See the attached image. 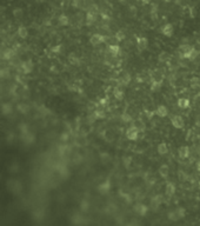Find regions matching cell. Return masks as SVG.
<instances>
[{
  "label": "cell",
  "mask_w": 200,
  "mask_h": 226,
  "mask_svg": "<svg viewBox=\"0 0 200 226\" xmlns=\"http://www.w3.org/2000/svg\"><path fill=\"white\" fill-rule=\"evenodd\" d=\"M163 32H164V34H166V35H171L172 32H173L172 25H166V26H165V28L163 29Z\"/></svg>",
  "instance_id": "7402d4cb"
},
{
  "label": "cell",
  "mask_w": 200,
  "mask_h": 226,
  "mask_svg": "<svg viewBox=\"0 0 200 226\" xmlns=\"http://www.w3.org/2000/svg\"><path fill=\"white\" fill-rule=\"evenodd\" d=\"M110 49V53H111L113 56H117V54L119 53V51H120V49H119L118 45H112V46H110V49Z\"/></svg>",
  "instance_id": "d6986e66"
},
{
  "label": "cell",
  "mask_w": 200,
  "mask_h": 226,
  "mask_svg": "<svg viewBox=\"0 0 200 226\" xmlns=\"http://www.w3.org/2000/svg\"><path fill=\"white\" fill-rule=\"evenodd\" d=\"M12 112V107L8 105V104H4L2 105V113L4 114H8V113Z\"/></svg>",
  "instance_id": "603a6c76"
},
{
  "label": "cell",
  "mask_w": 200,
  "mask_h": 226,
  "mask_svg": "<svg viewBox=\"0 0 200 226\" xmlns=\"http://www.w3.org/2000/svg\"><path fill=\"white\" fill-rule=\"evenodd\" d=\"M199 189H200V183H199Z\"/></svg>",
  "instance_id": "d590c367"
},
{
  "label": "cell",
  "mask_w": 200,
  "mask_h": 226,
  "mask_svg": "<svg viewBox=\"0 0 200 226\" xmlns=\"http://www.w3.org/2000/svg\"><path fill=\"white\" fill-rule=\"evenodd\" d=\"M12 56H13V52H12V51H7V52H6V53H5V58H6V59H10V58H12Z\"/></svg>",
  "instance_id": "83f0119b"
},
{
  "label": "cell",
  "mask_w": 200,
  "mask_h": 226,
  "mask_svg": "<svg viewBox=\"0 0 200 226\" xmlns=\"http://www.w3.org/2000/svg\"><path fill=\"white\" fill-rule=\"evenodd\" d=\"M197 125H198V126H200V119L199 120L197 119Z\"/></svg>",
  "instance_id": "e575fe53"
},
{
  "label": "cell",
  "mask_w": 200,
  "mask_h": 226,
  "mask_svg": "<svg viewBox=\"0 0 200 226\" xmlns=\"http://www.w3.org/2000/svg\"><path fill=\"white\" fill-rule=\"evenodd\" d=\"M129 81H131V76L129 74H124L122 77H120V79H119V83L121 85H129Z\"/></svg>",
  "instance_id": "e0dca14e"
},
{
  "label": "cell",
  "mask_w": 200,
  "mask_h": 226,
  "mask_svg": "<svg viewBox=\"0 0 200 226\" xmlns=\"http://www.w3.org/2000/svg\"><path fill=\"white\" fill-rule=\"evenodd\" d=\"M166 56H167L166 53H163V54H161V58H159V59H160V60H166Z\"/></svg>",
  "instance_id": "4dcf8cb0"
},
{
  "label": "cell",
  "mask_w": 200,
  "mask_h": 226,
  "mask_svg": "<svg viewBox=\"0 0 200 226\" xmlns=\"http://www.w3.org/2000/svg\"><path fill=\"white\" fill-rule=\"evenodd\" d=\"M154 113L156 112H153V111H151V112H147V118L150 119V118H152L153 115H154Z\"/></svg>",
  "instance_id": "f546056e"
},
{
  "label": "cell",
  "mask_w": 200,
  "mask_h": 226,
  "mask_svg": "<svg viewBox=\"0 0 200 226\" xmlns=\"http://www.w3.org/2000/svg\"><path fill=\"white\" fill-rule=\"evenodd\" d=\"M137 210L140 212V213H141V212L144 213V212L146 211V207H145L144 205H138V208H137Z\"/></svg>",
  "instance_id": "4316f807"
},
{
  "label": "cell",
  "mask_w": 200,
  "mask_h": 226,
  "mask_svg": "<svg viewBox=\"0 0 200 226\" xmlns=\"http://www.w3.org/2000/svg\"><path fill=\"white\" fill-rule=\"evenodd\" d=\"M33 63L31 61V60H27V61H24V63L21 64V70L22 72L25 73V74H29V73H31L32 71H33Z\"/></svg>",
  "instance_id": "3957f363"
},
{
  "label": "cell",
  "mask_w": 200,
  "mask_h": 226,
  "mask_svg": "<svg viewBox=\"0 0 200 226\" xmlns=\"http://www.w3.org/2000/svg\"><path fill=\"white\" fill-rule=\"evenodd\" d=\"M117 39L120 41V40H122L124 39V34H122L121 32H119V33H117Z\"/></svg>",
  "instance_id": "f1b7e54d"
},
{
  "label": "cell",
  "mask_w": 200,
  "mask_h": 226,
  "mask_svg": "<svg viewBox=\"0 0 200 226\" xmlns=\"http://www.w3.org/2000/svg\"><path fill=\"white\" fill-rule=\"evenodd\" d=\"M18 110L25 114V113L29 112V106L26 105V104H19V105H18Z\"/></svg>",
  "instance_id": "44dd1931"
},
{
  "label": "cell",
  "mask_w": 200,
  "mask_h": 226,
  "mask_svg": "<svg viewBox=\"0 0 200 226\" xmlns=\"http://www.w3.org/2000/svg\"><path fill=\"white\" fill-rule=\"evenodd\" d=\"M147 47V40L145 38H140L138 39V49L140 51H144V49Z\"/></svg>",
  "instance_id": "2e32d148"
},
{
  "label": "cell",
  "mask_w": 200,
  "mask_h": 226,
  "mask_svg": "<svg viewBox=\"0 0 200 226\" xmlns=\"http://www.w3.org/2000/svg\"><path fill=\"white\" fill-rule=\"evenodd\" d=\"M104 41V38L101 37V35H93L92 39H91V42H92L93 45H98V44H100V42Z\"/></svg>",
  "instance_id": "ac0fdd59"
},
{
  "label": "cell",
  "mask_w": 200,
  "mask_h": 226,
  "mask_svg": "<svg viewBox=\"0 0 200 226\" xmlns=\"http://www.w3.org/2000/svg\"><path fill=\"white\" fill-rule=\"evenodd\" d=\"M99 105L101 106V107H105V106L107 105V99H100Z\"/></svg>",
  "instance_id": "484cf974"
},
{
  "label": "cell",
  "mask_w": 200,
  "mask_h": 226,
  "mask_svg": "<svg viewBox=\"0 0 200 226\" xmlns=\"http://www.w3.org/2000/svg\"><path fill=\"white\" fill-rule=\"evenodd\" d=\"M105 117H106V114L102 110H95L93 112V118L94 119H104Z\"/></svg>",
  "instance_id": "9a60e30c"
},
{
  "label": "cell",
  "mask_w": 200,
  "mask_h": 226,
  "mask_svg": "<svg viewBox=\"0 0 200 226\" xmlns=\"http://www.w3.org/2000/svg\"><path fill=\"white\" fill-rule=\"evenodd\" d=\"M197 170H198V171H200V162H197Z\"/></svg>",
  "instance_id": "836d02e7"
},
{
  "label": "cell",
  "mask_w": 200,
  "mask_h": 226,
  "mask_svg": "<svg viewBox=\"0 0 200 226\" xmlns=\"http://www.w3.org/2000/svg\"><path fill=\"white\" fill-rule=\"evenodd\" d=\"M138 135H139V128L137 126H131L127 128L126 131V137L129 140H137L138 139Z\"/></svg>",
  "instance_id": "6da1fadb"
},
{
  "label": "cell",
  "mask_w": 200,
  "mask_h": 226,
  "mask_svg": "<svg viewBox=\"0 0 200 226\" xmlns=\"http://www.w3.org/2000/svg\"><path fill=\"white\" fill-rule=\"evenodd\" d=\"M156 114H157L158 117H160V118H165L167 114H168V110H167V107L164 105H160L157 107V110L154 111Z\"/></svg>",
  "instance_id": "277c9868"
},
{
  "label": "cell",
  "mask_w": 200,
  "mask_h": 226,
  "mask_svg": "<svg viewBox=\"0 0 200 226\" xmlns=\"http://www.w3.org/2000/svg\"><path fill=\"white\" fill-rule=\"evenodd\" d=\"M131 162H132V158H129V157H126V158H124V164H125V166H126V167H129Z\"/></svg>",
  "instance_id": "d4e9b609"
},
{
  "label": "cell",
  "mask_w": 200,
  "mask_h": 226,
  "mask_svg": "<svg viewBox=\"0 0 200 226\" xmlns=\"http://www.w3.org/2000/svg\"><path fill=\"white\" fill-rule=\"evenodd\" d=\"M174 192H175V186H174V184L168 183L166 185V194H167V196H173Z\"/></svg>",
  "instance_id": "5bb4252c"
},
{
  "label": "cell",
  "mask_w": 200,
  "mask_h": 226,
  "mask_svg": "<svg viewBox=\"0 0 200 226\" xmlns=\"http://www.w3.org/2000/svg\"><path fill=\"white\" fill-rule=\"evenodd\" d=\"M158 153L160 155H165L167 152H168V146H167V144H165V142H161V144H159L158 145Z\"/></svg>",
  "instance_id": "9c48e42d"
},
{
  "label": "cell",
  "mask_w": 200,
  "mask_h": 226,
  "mask_svg": "<svg viewBox=\"0 0 200 226\" xmlns=\"http://www.w3.org/2000/svg\"><path fill=\"white\" fill-rule=\"evenodd\" d=\"M168 173H170V169L167 165H161L159 167V174L163 177V178H167L168 177Z\"/></svg>",
  "instance_id": "8fae6325"
},
{
  "label": "cell",
  "mask_w": 200,
  "mask_h": 226,
  "mask_svg": "<svg viewBox=\"0 0 200 226\" xmlns=\"http://www.w3.org/2000/svg\"><path fill=\"white\" fill-rule=\"evenodd\" d=\"M110 189H111V181H110V179L105 180L101 185H99V191L101 193H106L107 191H110Z\"/></svg>",
  "instance_id": "52a82bcc"
},
{
  "label": "cell",
  "mask_w": 200,
  "mask_h": 226,
  "mask_svg": "<svg viewBox=\"0 0 200 226\" xmlns=\"http://www.w3.org/2000/svg\"><path fill=\"white\" fill-rule=\"evenodd\" d=\"M190 86L192 87V88H199L200 87V78L198 77H193L190 79Z\"/></svg>",
  "instance_id": "7c38bea8"
},
{
  "label": "cell",
  "mask_w": 200,
  "mask_h": 226,
  "mask_svg": "<svg viewBox=\"0 0 200 226\" xmlns=\"http://www.w3.org/2000/svg\"><path fill=\"white\" fill-rule=\"evenodd\" d=\"M113 95H114V98L117 100H122L124 97H125V92L122 91L120 87H115L113 90Z\"/></svg>",
  "instance_id": "8992f818"
},
{
  "label": "cell",
  "mask_w": 200,
  "mask_h": 226,
  "mask_svg": "<svg viewBox=\"0 0 200 226\" xmlns=\"http://www.w3.org/2000/svg\"><path fill=\"white\" fill-rule=\"evenodd\" d=\"M121 120H122V123H126V124H127V123H131V121H132V117H131L127 112H125L121 114Z\"/></svg>",
  "instance_id": "ffe728a7"
},
{
  "label": "cell",
  "mask_w": 200,
  "mask_h": 226,
  "mask_svg": "<svg viewBox=\"0 0 200 226\" xmlns=\"http://www.w3.org/2000/svg\"><path fill=\"white\" fill-rule=\"evenodd\" d=\"M67 138H68V135H67V134H66V133L63 134V140H65V139L67 140Z\"/></svg>",
  "instance_id": "d6a6232c"
},
{
  "label": "cell",
  "mask_w": 200,
  "mask_h": 226,
  "mask_svg": "<svg viewBox=\"0 0 200 226\" xmlns=\"http://www.w3.org/2000/svg\"><path fill=\"white\" fill-rule=\"evenodd\" d=\"M171 123L172 125L175 127V128H183V127L185 126V121H184V118L181 117V115H174L173 118L171 119Z\"/></svg>",
  "instance_id": "7a4b0ae2"
},
{
  "label": "cell",
  "mask_w": 200,
  "mask_h": 226,
  "mask_svg": "<svg viewBox=\"0 0 200 226\" xmlns=\"http://www.w3.org/2000/svg\"><path fill=\"white\" fill-rule=\"evenodd\" d=\"M197 56H198V52L194 49H191L190 51H187V52L184 53V56H185L186 59H190V60H194Z\"/></svg>",
  "instance_id": "ba28073f"
},
{
  "label": "cell",
  "mask_w": 200,
  "mask_h": 226,
  "mask_svg": "<svg viewBox=\"0 0 200 226\" xmlns=\"http://www.w3.org/2000/svg\"><path fill=\"white\" fill-rule=\"evenodd\" d=\"M61 22H63V24H66V22H67V18H65V17H61Z\"/></svg>",
  "instance_id": "1f68e13d"
},
{
  "label": "cell",
  "mask_w": 200,
  "mask_h": 226,
  "mask_svg": "<svg viewBox=\"0 0 200 226\" xmlns=\"http://www.w3.org/2000/svg\"><path fill=\"white\" fill-rule=\"evenodd\" d=\"M161 81L160 80H153L152 81V84H151V91L153 92H157V91H160V88H161Z\"/></svg>",
  "instance_id": "4fadbf2b"
},
{
  "label": "cell",
  "mask_w": 200,
  "mask_h": 226,
  "mask_svg": "<svg viewBox=\"0 0 200 226\" xmlns=\"http://www.w3.org/2000/svg\"><path fill=\"white\" fill-rule=\"evenodd\" d=\"M199 154H200V153H199Z\"/></svg>",
  "instance_id": "8d00e7d4"
},
{
  "label": "cell",
  "mask_w": 200,
  "mask_h": 226,
  "mask_svg": "<svg viewBox=\"0 0 200 226\" xmlns=\"http://www.w3.org/2000/svg\"><path fill=\"white\" fill-rule=\"evenodd\" d=\"M178 153L181 159H186V158L190 157V148H188V146H181L179 148Z\"/></svg>",
  "instance_id": "5b68a950"
},
{
  "label": "cell",
  "mask_w": 200,
  "mask_h": 226,
  "mask_svg": "<svg viewBox=\"0 0 200 226\" xmlns=\"http://www.w3.org/2000/svg\"><path fill=\"white\" fill-rule=\"evenodd\" d=\"M178 106L180 108H183V110L188 108L190 107V100L187 98H180L178 100Z\"/></svg>",
  "instance_id": "30bf717a"
},
{
  "label": "cell",
  "mask_w": 200,
  "mask_h": 226,
  "mask_svg": "<svg viewBox=\"0 0 200 226\" xmlns=\"http://www.w3.org/2000/svg\"><path fill=\"white\" fill-rule=\"evenodd\" d=\"M18 33H19V35H20L21 38H25V37L27 35V31H26L24 27H20L19 28V31H18Z\"/></svg>",
  "instance_id": "cb8c5ba5"
}]
</instances>
